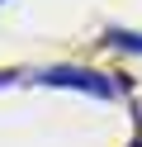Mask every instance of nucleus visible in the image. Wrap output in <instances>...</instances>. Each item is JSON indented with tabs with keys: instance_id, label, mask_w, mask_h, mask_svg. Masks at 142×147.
<instances>
[{
	"instance_id": "obj_1",
	"label": "nucleus",
	"mask_w": 142,
	"mask_h": 147,
	"mask_svg": "<svg viewBox=\"0 0 142 147\" xmlns=\"http://www.w3.org/2000/svg\"><path fill=\"white\" fill-rule=\"evenodd\" d=\"M38 86L81 90V95H95V100H114L118 95V81L104 76V71H95V67H43L38 71Z\"/></svg>"
},
{
	"instance_id": "obj_2",
	"label": "nucleus",
	"mask_w": 142,
	"mask_h": 147,
	"mask_svg": "<svg viewBox=\"0 0 142 147\" xmlns=\"http://www.w3.org/2000/svg\"><path fill=\"white\" fill-rule=\"evenodd\" d=\"M104 43H109L114 52L142 57V29H104Z\"/></svg>"
},
{
	"instance_id": "obj_3",
	"label": "nucleus",
	"mask_w": 142,
	"mask_h": 147,
	"mask_svg": "<svg viewBox=\"0 0 142 147\" xmlns=\"http://www.w3.org/2000/svg\"><path fill=\"white\" fill-rule=\"evenodd\" d=\"M128 147H142V133H137V138H133V142H128Z\"/></svg>"
}]
</instances>
